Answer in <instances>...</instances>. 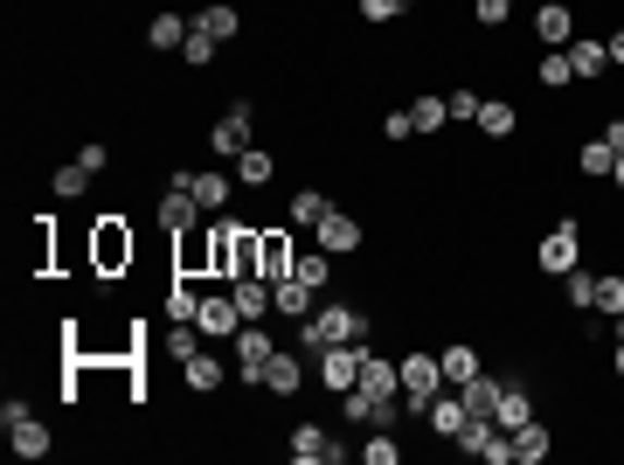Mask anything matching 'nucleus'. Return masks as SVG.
I'll return each mask as SVG.
<instances>
[{"mask_svg": "<svg viewBox=\"0 0 624 465\" xmlns=\"http://www.w3.org/2000/svg\"><path fill=\"white\" fill-rule=\"evenodd\" d=\"M306 347H340V341H368V313L362 306H313V320H298Z\"/></svg>", "mask_w": 624, "mask_h": 465, "instance_id": "1", "label": "nucleus"}, {"mask_svg": "<svg viewBox=\"0 0 624 465\" xmlns=\"http://www.w3.org/2000/svg\"><path fill=\"white\" fill-rule=\"evenodd\" d=\"M438 396H444V368H438V355H403V411L424 417Z\"/></svg>", "mask_w": 624, "mask_h": 465, "instance_id": "2", "label": "nucleus"}, {"mask_svg": "<svg viewBox=\"0 0 624 465\" xmlns=\"http://www.w3.org/2000/svg\"><path fill=\"white\" fill-rule=\"evenodd\" d=\"M535 265L548 271V278H570L576 265H583V236H576V222H555V230L535 244Z\"/></svg>", "mask_w": 624, "mask_h": 465, "instance_id": "3", "label": "nucleus"}, {"mask_svg": "<svg viewBox=\"0 0 624 465\" xmlns=\"http://www.w3.org/2000/svg\"><path fill=\"white\" fill-rule=\"evenodd\" d=\"M271 355H278V341L264 333V320H243V327H236V376L264 389V368H271Z\"/></svg>", "mask_w": 624, "mask_h": 465, "instance_id": "4", "label": "nucleus"}, {"mask_svg": "<svg viewBox=\"0 0 624 465\" xmlns=\"http://www.w3.org/2000/svg\"><path fill=\"white\" fill-rule=\"evenodd\" d=\"M362 355H368L362 341H340V347H319V382H327L333 396H347V389L362 382Z\"/></svg>", "mask_w": 624, "mask_h": 465, "instance_id": "5", "label": "nucleus"}, {"mask_svg": "<svg viewBox=\"0 0 624 465\" xmlns=\"http://www.w3.org/2000/svg\"><path fill=\"white\" fill-rule=\"evenodd\" d=\"M174 181L201 201V216H222V209H230V174H216V167H174Z\"/></svg>", "mask_w": 624, "mask_h": 465, "instance_id": "6", "label": "nucleus"}, {"mask_svg": "<svg viewBox=\"0 0 624 465\" xmlns=\"http://www.w3.org/2000/svg\"><path fill=\"white\" fill-rule=\"evenodd\" d=\"M292 458L298 465H347V444H333L327 424H298V431H292Z\"/></svg>", "mask_w": 624, "mask_h": 465, "instance_id": "7", "label": "nucleus"}, {"mask_svg": "<svg viewBox=\"0 0 624 465\" xmlns=\"http://www.w3.org/2000/svg\"><path fill=\"white\" fill-rule=\"evenodd\" d=\"M340 411H347V424L389 431V424H395V396H375V389H347V396H340Z\"/></svg>", "mask_w": 624, "mask_h": 465, "instance_id": "8", "label": "nucleus"}, {"mask_svg": "<svg viewBox=\"0 0 624 465\" xmlns=\"http://www.w3.org/2000/svg\"><path fill=\"white\" fill-rule=\"evenodd\" d=\"M208 146H216L222 160H236L243 146H257V139H250V105H230V111H222L216 133H208Z\"/></svg>", "mask_w": 624, "mask_h": 465, "instance_id": "9", "label": "nucleus"}, {"mask_svg": "<svg viewBox=\"0 0 624 465\" xmlns=\"http://www.w3.org/2000/svg\"><path fill=\"white\" fill-rule=\"evenodd\" d=\"M319 250H327V257L362 250V222H354L347 209H327V216H319Z\"/></svg>", "mask_w": 624, "mask_h": 465, "instance_id": "10", "label": "nucleus"}, {"mask_svg": "<svg viewBox=\"0 0 624 465\" xmlns=\"http://www.w3.org/2000/svg\"><path fill=\"white\" fill-rule=\"evenodd\" d=\"M230 292H236V313H243V320H264V313H278V292H271V278H257V271L230 278Z\"/></svg>", "mask_w": 624, "mask_h": 465, "instance_id": "11", "label": "nucleus"}, {"mask_svg": "<svg viewBox=\"0 0 624 465\" xmlns=\"http://www.w3.org/2000/svg\"><path fill=\"white\" fill-rule=\"evenodd\" d=\"M257 278H292V236L285 230H257Z\"/></svg>", "mask_w": 624, "mask_h": 465, "instance_id": "12", "label": "nucleus"}, {"mask_svg": "<svg viewBox=\"0 0 624 465\" xmlns=\"http://www.w3.org/2000/svg\"><path fill=\"white\" fill-rule=\"evenodd\" d=\"M160 222H167V230H174V236H187V230H201V201H195V195H187L181 181H174V188L160 195Z\"/></svg>", "mask_w": 624, "mask_h": 465, "instance_id": "13", "label": "nucleus"}, {"mask_svg": "<svg viewBox=\"0 0 624 465\" xmlns=\"http://www.w3.org/2000/svg\"><path fill=\"white\" fill-rule=\"evenodd\" d=\"M354 389H375V396H395V403H403V368L368 347V355H362V382H354Z\"/></svg>", "mask_w": 624, "mask_h": 465, "instance_id": "14", "label": "nucleus"}, {"mask_svg": "<svg viewBox=\"0 0 624 465\" xmlns=\"http://www.w3.org/2000/svg\"><path fill=\"white\" fill-rule=\"evenodd\" d=\"M119 265H132V230L119 216H105L98 222V271H119Z\"/></svg>", "mask_w": 624, "mask_h": 465, "instance_id": "15", "label": "nucleus"}, {"mask_svg": "<svg viewBox=\"0 0 624 465\" xmlns=\"http://www.w3.org/2000/svg\"><path fill=\"white\" fill-rule=\"evenodd\" d=\"M195 327L201 333H236L243 327V313H236V292H208L201 313H195Z\"/></svg>", "mask_w": 624, "mask_h": 465, "instance_id": "16", "label": "nucleus"}, {"mask_svg": "<svg viewBox=\"0 0 624 465\" xmlns=\"http://www.w3.org/2000/svg\"><path fill=\"white\" fill-rule=\"evenodd\" d=\"M8 444H14V458H28V465H35V458H49V444H56V438H49V424H42V417H22V424H8Z\"/></svg>", "mask_w": 624, "mask_h": 465, "instance_id": "17", "label": "nucleus"}, {"mask_svg": "<svg viewBox=\"0 0 624 465\" xmlns=\"http://www.w3.org/2000/svg\"><path fill=\"white\" fill-rule=\"evenodd\" d=\"M548 452H555V431H548L541 417H527L521 431H514V465H541Z\"/></svg>", "mask_w": 624, "mask_h": 465, "instance_id": "18", "label": "nucleus"}, {"mask_svg": "<svg viewBox=\"0 0 624 465\" xmlns=\"http://www.w3.org/2000/svg\"><path fill=\"white\" fill-rule=\"evenodd\" d=\"M271 292H278V313H285L292 327H298V320H313V299H319V292H313V285H306L298 271H292V278H278Z\"/></svg>", "mask_w": 624, "mask_h": 465, "instance_id": "19", "label": "nucleus"}, {"mask_svg": "<svg viewBox=\"0 0 624 465\" xmlns=\"http://www.w3.org/2000/svg\"><path fill=\"white\" fill-rule=\"evenodd\" d=\"M181 376H187V389H195V396H216V389L230 382V368H222V362L201 347V355H187V362H181Z\"/></svg>", "mask_w": 624, "mask_h": 465, "instance_id": "20", "label": "nucleus"}, {"mask_svg": "<svg viewBox=\"0 0 624 465\" xmlns=\"http://www.w3.org/2000/svg\"><path fill=\"white\" fill-rule=\"evenodd\" d=\"M465 417H472V411H465V396H458V389H444V396L424 411V424H430L438 438H458V431H465Z\"/></svg>", "mask_w": 624, "mask_h": 465, "instance_id": "21", "label": "nucleus"}, {"mask_svg": "<svg viewBox=\"0 0 624 465\" xmlns=\"http://www.w3.org/2000/svg\"><path fill=\"white\" fill-rule=\"evenodd\" d=\"M570 70H576V84H597L603 70H611V49L590 42V35H576V42H570Z\"/></svg>", "mask_w": 624, "mask_h": 465, "instance_id": "22", "label": "nucleus"}, {"mask_svg": "<svg viewBox=\"0 0 624 465\" xmlns=\"http://www.w3.org/2000/svg\"><path fill=\"white\" fill-rule=\"evenodd\" d=\"M438 368H444V389H465V382H472V376H479V368H486V362H479V347H465V341H451V347H444V355H438Z\"/></svg>", "mask_w": 624, "mask_h": 465, "instance_id": "23", "label": "nucleus"}, {"mask_svg": "<svg viewBox=\"0 0 624 465\" xmlns=\"http://www.w3.org/2000/svg\"><path fill=\"white\" fill-rule=\"evenodd\" d=\"M535 35H541L548 49H570V42H576V22H570V8H562V0H548V8L535 14Z\"/></svg>", "mask_w": 624, "mask_h": 465, "instance_id": "24", "label": "nucleus"}, {"mask_svg": "<svg viewBox=\"0 0 624 465\" xmlns=\"http://www.w3.org/2000/svg\"><path fill=\"white\" fill-rule=\"evenodd\" d=\"M527 417H535V403H527V389H521V382H506V389H500V403H493V424H500L506 438H514Z\"/></svg>", "mask_w": 624, "mask_h": 465, "instance_id": "25", "label": "nucleus"}, {"mask_svg": "<svg viewBox=\"0 0 624 465\" xmlns=\"http://www.w3.org/2000/svg\"><path fill=\"white\" fill-rule=\"evenodd\" d=\"M236 181H243V188H271V181H278V160L264 154V146H243V154H236Z\"/></svg>", "mask_w": 624, "mask_h": 465, "instance_id": "26", "label": "nucleus"}, {"mask_svg": "<svg viewBox=\"0 0 624 465\" xmlns=\"http://www.w3.org/2000/svg\"><path fill=\"white\" fill-rule=\"evenodd\" d=\"M500 389H506V382H500V376H486V368H479V376H472V382L458 389V396H465V411H472V417H493Z\"/></svg>", "mask_w": 624, "mask_h": 465, "instance_id": "27", "label": "nucleus"}, {"mask_svg": "<svg viewBox=\"0 0 624 465\" xmlns=\"http://www.w3.org/2000/svg\"><path fill=\"white\" fill-rule=\"evenodd\" d=\"M208 265L222 278H236V222H216V230H208Z\"/></svg>", "mask_w": 624, "mask_h": 465, "instance_id": "28", "label": "nucleus"}, {"mask_svg": "<svg viewBox=\"0 0 624 465\" xmlns=\"http://www.w3.org/2000/svg\"><path fill=\"white\" fill-rule=\"evenodd\" d=\"M195 28H208L216 42H230V35H243V14L230 8V0H216V8H201V14H195Z\"/></svg>", "mask_w": 624, "mask_h": 465, "instance_id": "29", "label": "nucleus"}, {"mask_svg": "<svg viewBox=\"0 0 624 465\" xmlns=\"http://www.w3.org/2000/svg\"><path fill=\"white\" fill-rule=\"evenodd\" d=\"M409 125H416V139L444 133V125H451V105H444V98H416V105H409Z\"/></svg>", "mask_w": 624, "mask_h": 465, "instance_id": "30", "label": "nucleus"}, {"mask_svg": "<svg viewBox=\"0 0 624 465\" xmlns=\"http://www.w3.org/2000/svg\"><path fill=\"white\" fill-rule=\"evenodd\" d=\"M611 167H617V154L603 139H583L576 146V174H590V181H611Z\"/></svg>", "mask_w": 624, "mask_h": 465, "instance_id": "31", "label": "nucleus"}, {"mask_svg": "<svg viewBox=\"0 0 624 465\" xmlns=\"http://www.w3.org/2000/svg\"><path fill=\"white\" fill-rule=\"evenodd\" d=\"M187 35H195V22H181V14H154V22H146V42L154 49H181Z\"/></svg>", "mask_w": 624, "mask_h": 465, "instance_id": "32", "label": "nucleus"}, {"mask_svg": "<svg viewBox=\"0 0 624 465\" xmlns=\"http://www.w3.org/2000/svg\"><path fill=\"white\" fill-rule=\"evenodd\" d=\"M327 209H333V201L319 195V188H298V195H292V216H285V222H292V230H319V216H327Z\"/></svg>", "mask_w": 624, "mask_h": 465, "instance_id": "33", "label": "nucleus"}, {"mask_svg": "<svg viewBox=\"0 0 624 465\" xmlns=\"http://www.w3.org/2000/svg\"><path fill=\"white\" fill-rule=\"evenodd\" d=\"M479 133H486V139H514V105H506V98H486V105H479Z\"/></svg>", "mask_w": 624, "mask_h": 465, "instance_id": "34", "label": "nucleus"}, {"mask_svg": "<svg viewBox=\"0 0 624 465\" xmlns=\"http://www.w3.org/2000/svg\"><path fill=\"white\" fill-rule=\"evenodd\" d=\"M298 382H306V368H298L292 355H271V368H264V389H271V396H292Z\"/></svg>", "mask_w": 624, "mask_h": 465, "instance_id": "35", "label": "nucleus"}, {"mask_svg": "<svg viewBox=\"0 0 624 465\" xmlns=\"http://www.w3.org/2000/svg\"><path fill=\"white\" fill-rule=\"evenodd\" d=\"M590 313H603V320H624V278H597Z\"/></svg>", "mask_w": 624, "mask_h": 465, "instance_id": "36", "label": "nucleus"}, {"mask_svg": "<svg viewBox=\"0 0 624 465\" xmlns=\"http://www.w3.org/2000/svg\"><path fill=\"white\" fill-rule=\"evenodd\" d=\"M292 271H298V278H306V285H313V292H327V285H333V257H327V250H306V257H298V265H292Z\"/></svg>", "mask_w": 624, "mask_h": 465, "instance_id": "37", "label": "nucleus"}, {"mask_svg": "<svg viewBox=\"0 0 624 465\" xmlns=\"http://www.w3.org/2000/svg\"><path fill=\"white\" fill-rule=\"evenodd\" d=\"M541 90H562V84H576V70H570V49H555V56H541Z\"/></svg>", "mask_w": 624, "mask_h": 465, "instance_id": "38", "label": "nucleus"}, {"mask_svg": "<svg viewBox=\"0 0 624 465\" xmlns=\"http://www.w3.org/2000/svg\"><path fill=\"white\" fill-rule=\"evenodd\" d=\"M216 35H208V28H195V35H187V42H181V63H195V70H208V63H216Z\"/></svg>", "mask_w": 624, "mask_h": 465, "instance_id": "39", "label": "nucleus"}, {"mask_svg": "<svg viewBox=\"0 0 624 465\" xmlns=\"http://www.w3.org/2000/svg\"><path fill=\"white\" fill-rule=\"evenodd\" d=\"M49 188H56V195H70V201H77V195L90 188V167H84V160H77V167H56V181H49Z\"/></svg>", "mask_w": 624, "mask_h": 465, "instance_id": "40", "label": "nucleus"}, {"mask_svg": "<svg viewBox=\"0 0 624 465\" xmlns=\"http://www.w3.org/2000/svg\"><path fill=\"white\" fill-rule=\"evenodd\" d=\"M362 458H368V465H395V458H403V444H395V431H375V438L362 444Z\"/></svg>", "mask_w": 624, "mask_h": 465, "instance_id": "41", "label": "nucleus"}, {"mask_svg": "<svg viewBox=\"0 0 624 465\" xmlns=\"http://www.w3.org/2000/svg\"><path fill=\"white\" fill-rule=\"evenodd\" d=\"M562 292H570V306H583V313H590V292H597V271H570V278H562Z\"/></svg>", "mask_w": 624, "mask_h": 465, "instance_id": "42", "label": "nucleus"}, {"mask_svg": "<svg viewBox=\"0 0 624 465\" xmlns=\"http://www.w3.org/2000/svg\"><path fill=\"white\" fill-rule=\"evenodd\" d=\"M195 313H201V299H195L187 285H174V292H167V320H195Z\"/></svg>", "mask_w": 624, "mask_h": 465, "instance_id": "43", "label": "nucleus"}, {"mask_svg": "<svg viewBox=\"0 0 624 465\" xmlns=\"http://www.w3.org/2000/svg\"><path fill=\"white\" fill-rule=\"evenodd\" d=\"M472 14H479V28H500L514 14V0H472Z\"/></svg>", "mask_w": 624, "mask_h": 465, "instance_id": "44", "label": "nucleus"}, {"mask_svg": "<svg viewBox=\"0 0 624 465\" xmlns=\"http://www.w3.org/2000/svg\"><path fill=\"white\" fill-rule=\"evenodd\" d=\"M444 105H451V119H479V105H486V98H479V90H465V84H458V90H451Z\"/></svg>", "mask_w": 624, "mask_h": 465, "instance_id": "45", "label": "nucleus"}, {"mask_svg": "<svg viewBox=\"0 0 624 465\" xmlns=\"http://www.w3.org/2000/svg\"><path fill=\"white\" fill-rule=\"evenodd\" d=\"M22 417H35L28 396H8V403H0V431H8V424H22Z\"/></svg>", "mask_w": 624, "mask_h": 465, "instance_id": "46", "label": "nucleus"}, {"mask_svg": "<svg viewBox=\"0 0 624 465\" xmlns=\"http://www.w3.org/2000/svg\"><path fill=\"white\" fill-rule=\"evenodd\" d=\"M382 133H389L395 146H403V139H416V125H409V111H389V119H382Z\"/></svg>", "mask_w": 624, "mask_h": 465, "instance_id": "47", "label": "nucleus"}, {"mask_svg": "<svg viewBox=\"0 0 624 465\" xmlns=\"http://www.w3.org/2000/svg\"><path fill=\"white\" fill-rule=\"evenodd\" d=\"M362 14H368V22H395V14H403V0H362Z\"/></svg>", "mask_w": 624, "mask_h": 465, "instance_id": "48", "label": "nucleus"}, {"mask_svg": "<svg viewBox=\"0 0 624 465\" xmlns=\"http://www.w3.org/2000/svg\"><path fill=\"white\" fill-rule=\"evenodd\" d=\"M77 160H84V167H90V174H98V167H105V160H111V146H105V139H90V146H84V154H77Z\"/></svg>", "mask_w": 624, "mask_h": 465, "instance_id": "49", "label": "nucleus"}, {"mask_svg": "<svg viewBox=\"0 0 624 465\" xmlns=\"http://www.w3.org/2000/svg\"><path fill=\"white\" fill-rule=\"evenodd\" d=\"M603 146H611V154H624V119H611V125H603V133H597Z\"/></svg>", "mask_w": 624, "mask_h": 465, "instance_id": "50", "label": "nucleus"}, {"mask_svg": "<svg viewBox=\"0 0 624 465\" xmlns=\"http://www.w3.org/2000/svg\"><path fill=\"white\" fill-rule=\"evenodd\" d=\"M603 49H611V70H624V28H611V35H603Z\"/></svg>", "mask_w": 624, "mask_h": 465, "instance_id": "51", "label": "nucleus"}, {"mask_svg": "<svg viewBox=\"0 0 624 465\" xmlns=\"http://www.w3.org/2000/svg\"><path fill=\"white\" fill-rule=\"evenodd\" d=\"M611 368H617V382H624V320H617V347H611Z\"/></svg>", "mask_w": 624, "mask_h": 465, "instance_id": "52", "label": "nucleus"}, {"mask_svg": "<svg viewBox=\"0 0 624 465\" xmlns=\"http://www.w3.org/2000/svg\"><path fill=\"white\" fill-rule=\"evenodd\" d=\"M611 181H617V188H624V154H617V167H611Z\"/></svg>", "mask_w": 624, "mask_h": 465, "instance_id": "53", "label": "nucleus"}, {"mask_svg": "<svg viewBox=\"0 0 624 465\" xmlns=\"http://www.w3.org/2000/svg\"><path fill=\"white\" fill-rule=\"evenodd\" d=\"M403 8H409V0H403Z\"/></svg>", "mask_w": 624, "mask_h": 465, "instance_id": "54", "label": "nucleus"}]
</instances>
